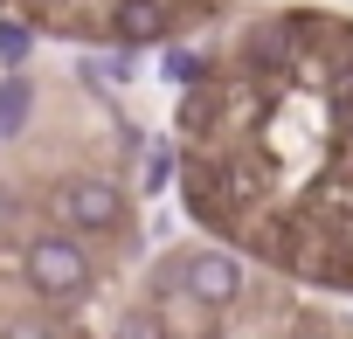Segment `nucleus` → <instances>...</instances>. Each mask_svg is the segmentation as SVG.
<instances>
[{
    "label": "nucleus",
    "mask_w": 353,
    "mask_h": 339,
    "mask_svg": "<svg viewBox=\"0 0 353 339\" xmlns=\"http://www.w3.org/2000/svg\"><path fill=\"white\" fill-rule=\"evenodd\" d=\"M49 215H56L70 236H118V229H125V194H118L111 181H97V174H70V181L56 187Z\"/></svg>",
    "instance_id": "f03ea898"
},
{
    "label": "nucleus",
    "mask_w": 353,
    "mask_h": 339,
    "mask_svg": "<svg viewBox=\"0 0 353 339\" xmlns=\"http://www.w3.org/2000/svg\"><path fill=\"white\" fill-rule=\"evenodd\" d=\"M28 118H35V83H28L21 70H8V76H0V145L21 138Z\"/></svg>",
    "instance_id": "39448f33"
},
{
    "label": "nucleus",
    "mask_w": 353,
    "mask_h": 339,
    "mask_svg": "<svg viewBox=\"0 0 353 339\" xmlns=\"http://www.w3.org/2000/svg\"><path fill=\"white\" fill-rule=\"evenodd\" d=\"M194 76H201V63H194V56L166 49V83H194Z\"/></svg>",
    "instance_id": "9d476101"
},
{
    "label": "nucleus",
    "mask_w": 353,
    "mask_h": 339,
    "mask_svg": "<svg viewBox=\"0 0 353 339\" xmlns=\"http://www.w3.org/2000/svg\"><path fill=\"white\" fill-rule=\"evenodd\" d=\"M298 339H325V332H298Z\"/></svg>",
    "instance_id": "9b49d317"
},
{
    "label": "nucleus",
    "mask_w": 353,
    "mask_h": 339,
    "mask_svg": "<svg viewBox=\"0 0 353 339\" xmlns=\"http://www.w3.org/2000/svg\"><path fill=\"white\" fill-rule=\"evenodd\" d=\"M188 291V305H208V311H229L236 298H243V263L229 256V249H194L188 263H181V277H173Z\"/></svg>",
    "instance_id": "7ed1b4c3"
},
{
    "label": "nucleus",
    "mask_w": 353,
    "mask_h": 339,
    "mask_svg": "<svg viewBox=\"0 0 353 339\" xmlns=\"http://www.w3.org/2000/svg\"><path fill=\"white\" fill-rule=\"evenodd\" d=\"M0 339H83V332H77V325H63V318L21 311V318H8V325H0Z\"/></svg>",
    "instance_id": "423d86ee"
},
{
    "label": "nucleus",
    "mask_w": 353,
    "mask_h": 339,
    "mask_svg": "<svg viewBox=\"0 0 353 339\" xmlns=\"http://www.w3.org/2000/svg\"><path fill=\"white\" fill-rule=\"evenodd\" d=\"M111 28H118L125 49L166 42V0H118V8H111Z\"/></svg>",
    "instance_id": "20e7f679"
},
{
    "label": "nucleus",
    "mask_w": 353,
    "mask_h": 339,
    "mask_svg": "<svg viewBox=\"0 0 353 339\" xmlns=\"http://www.w3.org/2000/svg\"><path fill=\"white\" fill-rule=\"evenodd\" d=\"M250 56H256V63H284V56H291V49H284V28H256Z\"/></svg>",
    "instance_id": "1a4fd4ad"
},
{
    "label": "nucleus",
    "mask_w": 353,
    "mask_h": 339,
    "mask_svg": "<svg viewBox=\"0 0 353 339\" xmlns=\"http://www.w3.org/2000/svg\"><path fill=\"white\" fill-rule=\"evenodd\" d=\"M28 49H35V28H28V21H0V63L21 70V63H28Z\"/></svg>",
    "instance_id": "6e6552de"
},
{
    "label": "nucleus",
    "mask_w": 353,
    "mask_h": 339,
    "mask_svg": "<svg viewBox=\"0 0 353 339\" xmlns=\"http://www.w3.org/2000/svg\"><path fill=\"white\" fill-rule=\"evenodd\" d=\"M111 339H173V332H166V318H159V311H145V305H139V311H125V318L111 325Z\"/></svg>",
    "instance_id": "0eeeda50"
},
{
    "label": "nucleus",
    "mask_w": 353,
    "mask_h": 339,
    "mask_svg": "<svg viewBox=\"0 0 353 339\" xmlns=\"http://www.w3.org/2000/svg\"><path fill=\"white\" fill-rule=\"evenodd\" d=\"M21 277H28V291L49 298V305L83 298V291H90V249H83V236H70V229L35 236V243L21 249Z\"/></svg>",
    "instance_id": "f257e3e1"
}]
</instances>
